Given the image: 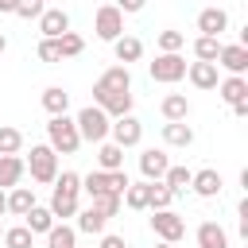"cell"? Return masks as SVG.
I'll use <instances>...</instances> for the list:
<instances>
[{
    "label": "cell",
    "mask_w": 248,
    "mask_h": 248,
    "mask_svg": "<svg viewBox=\"0 0 248 248\" xmlns=\"http://www.w3.org/2000/svg\"><path fill=\"white\" fill-rule=\"evenodd\" d=\"M93 105L105 108L108 116H124L132 112V74L128 66H108L97 85H93Z\"/></svg>",
    "instance_id": "obj_1"
},
{
    "label": "cell",
    "mask_w": 248,
    "mask_h": 248,
    "mask_svg": "<svg viewBox=\"0 0 248 248\" xmlns=\"http://www.w3.org/2000/svg\"><path fill=\"white\" fill-rule=\"evenodd\" d=\"M78 194H81V174H74V170H62L58 178H54V194H50V213L54 217H74L78 213Z\"/></svg>",
    "instance_id": "obj_2"
},
{
    "label": "cell",
    "mask_w": 248,
    "mask_h": 248,
    "mask_svg": "<svg viewBox=\"0 0 248 248\" xmlns=\"http://www.w3.org/2000/svg\"><path fill=\"white\" fill-rule=\"evenodd\" d=\"M46 140H50V147L58 151V155H74L78 147H81V136H78V124L62 112V116H50V124H46Z\"/></svg>",
    "instance_id": "obj_3"
},
{
    "label": "cell",
    "mask_w": 248,
    "mask_h": 248,
    "mask_svg": "<svg viewBox=\"0 0 248 248\" xmlns=\"http://www.w3.org/2000/svg\"><path fill=\"white\" fill-rule=\"evenodd\" d=\"M74 124H78V136H81V140H89V143H101V140L108 136V124H112V116H108L105 108H97V105H85V108L74 116Z\"/></svg>",
    "instance_id": "obj_4"
},
{
    "label": "cell",
    "mask_w": 248,
    "mask_h": 248,
    "mask_svg": "<svg viewBox=\"0 0 248 248\" xmlns=\"http://www.w3.org/2000/svg\"><path fill=\"white\" fill-rule=\"evenodd\" d=\"M27 170H31V178L35 182H54L58 178V151L50 147V143H39V147H31V155H27V163H23Z\"/></svg>",
    "instance_id": "obj_5"
},
{
    "label": "cell",
    "mask_w": 248,
    "mask_h": 248,
    "mask_svg": "<svg viewBox=\"0 0 248 248\" xmlns=\"http://www.w3.org/2000/svg\"><path fill=\"white\" fill-rule=\"evenodd\" d=\"M81 190L89 198H97V194H124L128 190V174L124 170H89L81 178Z\"/></svg>",
    "instance_id": "obj_6"
},
{
    "label": "cell",
    "mask_w": 248,
    "mask_h": 248,
    "mask_svg": "<svg viewBox=\"0 0 248 248\" xmlns=\"http://www.w3.org/2000/svg\"><path fill=\"white\" fill-rule=\"evenodd\" d=\"M147 74H151V81H163V85H174V81H182L186 78V58L178 54V50H159V58L147 66Z\"/></svg>",
    "instance_id": "obj_7"
},
{
    "label": "cell",
    "mask_w": 248,
    "mask_h": 248,
    "mask_svg": "<svg viewBox=\"0 0 248 248\" xmlns=\"http://www.w3.org/2000/svg\"><path fill=\"white\" fill-rule=\"evenodd\" d=\"M151 229H155V236L167 240V244H174V240L186 236V221H182L170 205H167V209H151Z\"/></svg>",
    "instance_id": "obj_8"
},
{
    "label": "cell",
    "mask_w": 248,
    "mask_h": 248,
    "mask_svg": "<svg viewBox=\"0 0 248 248\" xmlns=\"http://www.w3.org/2000/svg\"><path fill=\"white\" fill-rule=\"evenodd\" d=\"M93 27H97V39L112 43V39H120V35H124V12H120L116 4H105V8H97Z\"/></svg>",
    "instance_id": "obj_9"
},
{
    "label": "cell",
    "mask_w": 248,
    "mask_h": 248,
    "mask_svg": "<svg viewBox=\"0 0 248 248\" xmlns=\"http://www.w3.org/2000/svg\"><path fill=\"white\" fill-rule=\"evenodd\" d=\"M108 136H112L116 147H136V143L143 140V124H140L132 112H124V116H116V120L108 124Z\"/></svg>",
    "instance_id": "obj_10"
},
{
    "label": "cell",
    "mask_w": 248,
    "mask_h": 248,
    "mask_svg": "<svg viewBox=\"0 0 248 248\" xmlns=\"http://www.w3.org/2000/svg\"><path fill=\"white\" fill-rule=\"evenodd\" d=\"M217 66H225L229 74H244L248 70V46L244 43H221V50H217Z\"/></svg>",
    "instance_id": "obj_11"
},
{
    "label": "cell",
    "mask_w": 248,
    "mask_h": 248,
    "mask_svg": "<svg viewBox=\"0 0 248 248\" xmlns=\"http://www.w3.org/2000/svg\"><path fill=\"white\" fill-rule=\"evenodd\" d=\"M167 167H170V159H167V151H159V147H147V151L140 155V170H143L147 182H159V178L167 174Z\"/></svg>",
    "instance_id": "obj_12"
},
{
    "label": "cell",
    "mask_w": 248,
    "mask_h": 248,
    "mask_svg": "<svg viewBox=\"0 0 248 248\" xmlns=\"http://www.w3.org/2000/svg\"><path fill=\"white\" fill-rule=\"evenodd\" d=\"M39 31H43V39H58L62 31H70V16H66L62 8H43V16H39Z\"/></svg>",
    "instance_id": "obj_13"
},
{
    "label": "cell",
    "mask_w": 248,
    "mask_h": 248,
    "mask_svg": "<svg viewBox=\"0 0 248 248\" xmlns=\"http://www.w3.org/2000/svg\"><path fill=\"white\" fill-rule=\"evenodd\" d=\"M221 174L213 170V167H205V170H194V178H190V190L198 194V198H217L221 194Z\"/></svg>",
    "instance_id": "obj_14"
},
{
    "label": "cell",
    "mask_w": 248,
    "mask_h": 248,
    "mask_svg": "<svg viewBox=\"0 0 248 248\" xmlns=\"http://www.w3.org/2000/svg\"><path fill=\"white\" fill-rule=\"evenodd\" d=\"M225 27H229V12H225V8H202V12H198V31H202V35H217V39H221Z\"/></svg>",
    "instance_id": "obj_15"
},
{
    "label": "cell",
    "mask_w": 248,
    "mask_h": 248,
    "mask_svg": "<svg viewBox=\"0 0 248 248\" xmlns=\"http://www.w3.org/2000/svg\"><path fill=\"white\" fill-rule=\"evenodd\" d=\"M217 93L225 105H236V101H248V78L244 74H229L225 81H217Z\"/></svg>",
    "instance_id": "obj_16"
},
{
    "label": "cell",
    "mask_w": 248,
    "mask_h": 248,
    "mask_svg": "<svg viewBox=\"0 0 248 248\" xmlns=\"http://www.w3.org/2000/svg\"><path fill=\"white\" fill-rule=\"evenodd\" d=\"M186 78L194 81V89H217V62H190Z\"/></svg>",
    "instance_id": "obj_17"
},
{
    "label": "cell",
    "mask_w": 248,
    "mask_h": 248,
    "mask_svg": "<svg viewBox=\"0 0 248 248\" xmlns=\"http://www.w3.org/2000/svg\"><path fill=\"white\" fill-rule=\"evenodd\" d=\"M112 54H116V62H140L143 58V43L136 39V35H120V39H112Z\"/></svg>",
    "instance_id": "obj_18"
},
{
    "label": "cell",
    "mask_w": 248,
    "mask_h": 248,
    "mask_svg": "<svg viewBox=\"0 0 248 248\" xmlns=\"http://www.w3.org/2000/svg\"><path fill=\"white\" fill-rule=\"evenodd\" d=\"M163 143H170V147H190V143H194V128H190L186 120H167V124H163Z\"/></svg>",
    "instance_id": "obj_19"
},
{
    "label": "cell",
    "mask_w": 248,
    "mask_h": 248,
    "mask_svg": "<svg viewBox=\"0 0 248 248\" xmlns=\"http://www.w3.org/2000/svg\"><path fill=\"white\" fill-rule=\"evenodd\" d=\"M198 248H229V232L217 221H202L198 225Z\"/></svg>",
    "instance_id": "obj_20"
},
{
    "label": "cell",
    "mask_w": 248,
    "mask_h": 248,
    "mask_svg": "<svg viewBox=\"0 0 248 248\" xmlns=\"http://www.w3.org/2000/svg\"><path fill=\"white\" fill-rule=\"evenodd\" d=\"M23 159L19 155H0V190H12V186H19V178H23Z\"/></svg>",
    "instance_id": "obj_21"
},
{
    "label": "cell",
    "mask_w": 248,
    "mask_h": 248,
    "mask_svg": "<svg viewBox=\"0 0 248 248\" xmlns=\"http://www.w3.org/2000/svg\"><path fill=\"white\" fill-rule=\"evenodd\" d=\"M97 167H101V170H124V147L101 140V147H97Z\"/></svg>",
    "instance_id": "obj_22"
},
{
    "label": "cell",
    "mask_w": 248,
    "mask_h": 248,
    "mask_svg": "<svg viewBox=\"0 0 248 248\" xmlns=\"http://www.w3.org/2000/svg\"><path fill=\"white\" fill-rule=\"evenodd\" d=\"M190 178H194V170H186V167H167V174H163L159 182L178 198V194H186V190H190Z\"/></svg>",
    "instance_id": "obj_23"
},
{
    "label": "cell",
    "mask_w": 248,
    "mask_h": 248,
    "mask_svg": "<svg viewBox=\"0 0 248 248\" xmlns=\"http://www.w3.org/2000/svg\"><path fill=\"white\" fill-rule=\"evenodd\" d=\"M43 108H46L50 116H62V112L70 108V93H66L62 85H50V89H43Z\"/></svg>",
    "instance_id": "obj_24"
},
{
    "label": "cell",
    "mask_w": 248,
    "mask_h": 248,
    "mask_svg": "<svg viewBox=\"0 0 248 248\" xmlns=\"http://www.w3.org/2000/svg\"><path fill=\"white\" fill-rule=\"evenodd\" d=\"M31 205H35V190H31V186H12V194H8V213L23 217Z\"/></svg>",
    "instance_id": "obj_25"
},
{
    "label": "cell",
    "mask_w": 248,
    "mask_h": 248,
    "mask_svg": "<svg viewBox=\"0 0 248 248\" xmlns=\"http://www.w3.org/2000/svg\"><path fill=\"white\" fill-rule=\"evenodd\" d=\"M159 108H163V116H167V120H186V116H190V101H186L182 93H167Z\"/></svg>",
    "instance_id": "obj_26"
},
{
    "label": "cell",
    "mask_w": 248,
    "mask_h": 248,
    "mask_svg": "<svg viewBox=\"0 0 248 248\" xmlns=\"http://www.w3.org/2000/svg\"><path fill=\"white\" fill-rule=\"evenodd\" d=\"M74 217H78V229L89 232V236H93V232H105V225H108V217H105L101 209H93V205L81 209V213H74Z\"/></svg>",
    "instance_id": "obj_27"
},
{
    "label": "cell",
    "mask_w": 248,
    "mask_h": 248,
    "mask_svg": "<svg viewBox=\"0 0 248 248\" xmlns=\"http://www.w3.org/2000/svg\"><path fill=\"white\" fill-rule=\"evenodd\" d=\"M74 244H78V229H70V225L46 229V248H74Z\"/></svg>",
    "instance_id": "obj_28"
},
{
    "label": "cell",
    "mask_w": 248,
    "mask_h": 248,
    "mask_svg": "<svg viewBox=\"0 0 248 248\" xmlns=\"http://www.w3.org/2000/svg\"><path fill=\"white\" fill-rule=\"evenodd\" d=\"M217 50H221V39L217 35H198L194 39V58L198 62H217Z\"/></svg>",
    "instance_id": "obj_29"
},
{
    "label": "cell",
    "mask_w": 248,
    "mask_h": 248,
    "mask_svg": "<svg viewBox=\"0 0 248 248\" xmlns=\"http://www.w3.org/2000/svg\"><path fill=\"white\" fill-rule=\"evenodd\" d=\"M147 194H151V182H128L120 202H128V209H147Z\"/></svg>",
    "instance_id": "obj_30"
},
{
    "label": "cell",
    "mask_w": 248,
    "mask_h": 248,
    "mask_svg": "<svg viewBox=\"0 0 248 248\" xmlns=\"http://www.w3.org/2000/svg\"><path fill=\"white\" fill-rule=\"evenodd\" d=\"M23 225H27L31 232H46V229L54 225V213H50V209H43V205H31V209L23 213Z\"/></svg>",
    "instance_id": "obj_31"
},
{
    "label": "cell",
    "mask_w": 248,
    "mask_h": 248,
    "mask_svg": "<svg viewBox=\"0 0 248 248\" xmlns=\"http://www.w3.org/2000/svg\"><path fill=\"white\" fill-rule=\"evenodd\" d=\"M19 147H23V132L0 124V155H19Z\"/></svg>",
    "instance_id": "obj_32"
},
{
    "label": "cell",
    "mask_w": 248,
    "mask_h": 248,
    "mask_svg": "<svg viewBox=\"0 0 248 248\" xmlns=\"http://www.w3.org/2000/svg\"><path fill=\"white\" fill-rule=\"evenodd\" d=\"M8 248H31V240H35V232L27 229V225H16V229H4V236H0Z\"/></svg>",
    "instance_id": "obj_33"
},
{
    "label": "cell",
    "mask_w": 248,
    "mask_h": 248,
    "mask_svg": "<svg viewBox=\"0 0 248 248\" xmlns=\"http://www.w3.org/2000/svg\"><path fill=\"white\" fill-rule=\"evenodd\" d=\"M85 50V39L81 35H74V31H62L58 35V54L62 58H74V54H81Z\"/></svg>",
    "instance_id": "obj_34"
},
{
    "label": "cell",
    "mask_w": 248,
    "mask_h": 248,
    "mask_svg": "<svg viewBox=\"0 0 248 248\" xmlns=\"http://www.w3.org/2000/svg\"><path fill=\"white\" fill-rule=\"evenodd\" d=\"M174 202V194L163 186V182H151V194H147V209H167Z\"/></svg>",
    "instance_id": "obj_35"
},
{
    "label": "cell",
    "mask_w": 248,
    "mask_h": 248,
    "mask_svg": "<svg viewBox=\"0 0 248 248\" xmlns=\"http://www.w3.org/2000/svg\"><path fill=\"white\" fill-rule=\"evenodd\" d=\"M93 209H101L105 217H116L120 213V194H97L93 198Z\"/></svg>",
    "instance_id": "obj_36"
},
{
    "label": "cell",
    "mask_w": 248,
    "mask_h": 248,
    "mask_svg": "<svg viewBox=\"0 0 248 248\" xmlns=\"http://www.w3.org/2000/svg\"><path fill=\"white\" fill-rule=\"evenodd\" d=\"M182 46H186V35L182 31H159V50L170 54V50H182Z\"/></svg>",
    "instance_id": "obj_37"
},
{
    "label": "cell",
    "mask_w": 248,
    "mask_h": 248,
    "mask_svg": "<svg viewBox=\"0 0 248 248\" xmlns=\"http://www.w3.org/2000/svg\"><path fill=\"white\" fill-rule=\"evenodd\" d=\"M35 54H39V62H46V66H54V62H62V54H58V39H43Z\"/></svg>",
    "instance_id": "obj_38"
},
{
    "label": "cell",
    "mask_w": 248,
    "mask_h": 248,
    "mask_svg": "<svg viewBox=\"0 0 248 248\" xmlns=\"http://www.w3.org/2000/svg\"><path fill=\"white\" fill-rule=\"evenodd\" d=\"M43 8H46L43 0H19L12 16H19V19H39V16H43Z\"/></svg>",
    "instance_id": "obj_39"
},
{
    "label": "cell",
    "mask_w": 248,
    "mask_h": 248,
    "mask_svg": "<svg viewBox=\"0 0 248 248\" xmlns=\"http://www.w3.org/2000/svg\"><path fill=\"white\" fill-rule=\"evenodd\" d=\"M143 4H147V0H116V8H120V12H128V16H132V12H140Z\"/></svg>",
    "instance_id": "obj_40"
},
{
    "label": "cell",
    "mask_w": 248,
    "mask_h": 248,
    "mask_svg": "<svg viewBox=\"0 0 248 248\" xmlns=\"http://www.w3.org/2000/svg\"><path fill=\"white\" fill-rule=\"evenodd\" d=\"M101 248H128V244H124V236H105Z\"/></svg>",
    "instance_id": "obj_41"
},
{
    "label": "cell",
    "mask_w": 248,
    "mask_h": 248,
    "mask_svg": "<svg viewBox=\"0 0 248 248\" xmlns=\"http://www.w3.org/2000/svg\"><path fill=\"white\" fill-rule=\"evenodd\" d=\"M232 116H248V101H236L232 105Z\"/></svg>",
    "instance_id": "obj_42"
},
{
    "label": "cell",
    "mask_w": 248,
    "mask_h": 248,
    "mask_svg": "<svg viewBox=\"0 0 248 248\" xmlns=\"http://www.w3.org/2000/svg\"><path fill=\"white\" fill-rule=\"evenodd\" d=\"M16 4H19V0H0V12H8V16H12V12H16Z\"/></svg>",
    "instance_id": "obj_43"
},
{
    "label": "cell",
    "mask_w": 248,
    "mask_h": 248,
    "mask_svg": "<svg viewBox=\"0 0 248 248\" xmlns=\"http://www.w3.org/2000/svg\"><path fill=\"white\" fill-rule=\"evenodd\" d=\"M0 213H8V194L0 190Z\"/></svg>",
    "instance_id": "obj_44"
},
{
    "label": "cell",
    "mask_w": 248,
    "mask_h": 248,
    "mask_svg": "<svg viewBox=\"0 0 248 248\" xmlns=\"http://www.w3.org/2000/svg\"><path fill=\"white\" fill-rule=\"evenodd\" d=\"M155 248H174V244H167V240H159V244H155Z\"/></svg>",
    "instance_id": "obj_45"
},
{
    "label": "cell",
    "mask_w": 248,
    "mask_h": 248,
    "mask_svg": "<svg viewBox=\"0 0 248 248\" xmlns=\"http://www.w3.org/2000/svg\"><path fill=\"white\" fill-rule=\"evenodd\" d=\"M4 46H8V39H4V35H0V54H4Z\"/></svg>",
    "instance_id": "obj_46"
},
{
    "label": "cell",
    "mask_w": 248,
    "mask_h": 248,
    "mask_svg": "<svg viewBox=\"0 0 248 248\" xmlns=\"http://www.w3.org/2000/svg\"><path fill=\"white\" fill-rule=\"evenodd\" d=\"M0 236H4V229H0Z\"/></svg>",
    "instance_id": "obj_47"
},
{
    "label": "cell",
    "mask_w": 248,
    "mask_h": 248,
    "mask_svg": "<svg viewBox=\"0 0 248 248\" xmlns=\"http://www.w3.org/2000/svg\"><path fill=\"white\" fill-rule=\"evenodd\" d=\"M43 4H46V0H43Z\"/></svg>",
    "instance_id": "obj_48"
}]
</instances>
